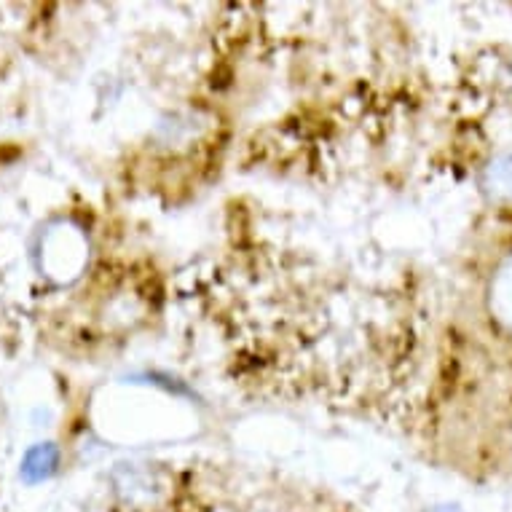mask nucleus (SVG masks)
Here are the masks:
<instances>
[{
  "instance_id": "1",
  "label": "nucleus",
  "mask_w": 512,
  "mask_h": 512,
  "mask_svg": "<svg viewBox=\"0 0 512 512\" xmlns=\"http://www.w3.org/2000/svg\"><path fill=\"white\" fill-rule=\"evenodd\" d=\"M480 185L491 199L512 202V153H504V156L488 161V167L480 175Z\"/></svg>"
},
{
  "instance_id": "2",
  "label": "nucleus",
  "mask_w": 512,
  "mask_h": 512,
  "mask_svg": "<svg viewBox=\"0 0 512 512\" xmlns=\"http://www.w3.org/2000/svg\"><path fill=\"white\" fill-rule=\"evenodd\" d=\"M432 512H459V507H437V510Z\"/></svg>"
}]
</instances>
